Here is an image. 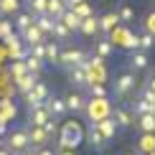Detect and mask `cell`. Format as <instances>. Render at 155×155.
Returning a JSON list of instances; mask_svg holds the SVG:
<instances>
[{"mask_svg": "<svg viewBox=\"0 0 155 155\" xmlns=\"http://www.w3.org/2000/svg\"><path fill=\"white\" fill-rule=\"evenodd\" d=\"M84 143V130L76 120H66L59 130V147L64 150H76Z\"/></svg>", "mask_w": 155, "mask_h": 155, "instance_id": "6da1fadb", "label": "cell"}, {"mask_svg": "<svg viewBox=\"0 0 155 155\" xmlns=\"http://www.w3.org/2000/svg\"><path fill=\"white\" fill-rule=\"evenodd\" d=\"M112 92H114V97H117L120 102L130 99V97L137 92V76H135L132 69H130V71H120L117 74V79H114V84H112Z\"/></svg>", "mask_w": 155, "mask_h": 155, "instance_id": "7a4b0ae2", "label": "cell"}, {"mask_svg": "<svg viewBox=\"0 0 155 155\" xmlns=\"http://www.w3.org/2000/svg\"><path fill=\"white\" fill-rule=\"evenodd\" d=\"M87 51L81 48H74V46H61V54H59V66L69 69V66H76V64H87Z\"/></svg>", "mask_w": 155, "mask_h": 155, "instance_id": "3957f363", "label": "cell"}, {"mask_svg": "<svg viewBox=\"0 0 155 155\" xmlns=\"http://www.w3.org/2000/svg\"><path fill=\"white\" fill-rule=\"evenodd\" d=\"M48 94H51V92H48V87H46V84H43L41 79H38V81L33 84V89L23 94V102H25V107L31 109V107H38V104H43Z\"/></svg>", "mask_w": 155, "mask_h": 155, "instance_id": "277c9868", "label": "cell"}, {"mask_svg": "<svg viewBox=\"0 0 155 155\" xmlns=\"http://www.w3.org/2000/svg\"><path fill=\"white\" fill-rule=\"evenodd\" d=\"M43 104H46L48 114H51L54 120H61V117H66V114H69V109H66V99H64L61 94H48Z\"/></svg>", "mask_w": 155, "mask_h": 155, "instance_id": "5b68a950", "label": "cell"}, {"mask_svg": "<svg viewBox=\"0 0 155 155\" xmlns=\"http://www.w3.org/2000/svg\"><path fill=\"white\" fill-rule=\"evenodd\" d=\"M25 132H28L31 147H36V150L51 143V137H48V132H46V127H43V125H28V127H25Z\"/></svg>", "mask_w": 155, "mask_h": 155, "instance_id": "8992f818", "label": "cell"}, {"mask_svg": "<svg viewBox=\"0 0 155 155\" xmlns=\"http://www.w3.org/2000/svg\"><path fill=\"white\" fill-rule=\"evenodd\" d=\"M69 81H71V87L76 89H84L89 84V71H87V64H76V66H69Z\"/></svg>", "mask_w": 155, "mask_h": 155, "instance_id": "52a82bcc", "label": "cell"}, {"mask_svg": "<svg viewBox=\"0 0 155 155\" xmlns=\"http://www.w3.org/2000/svg\"><path fill=\"white\" fill-rule=\"evenodd\" d=\"M5 147H8L10 153H21V150H25V147H31L25 127H23V130H15V132H10V137H8V143H5Z\"/></svg>", "mask_w": 155, "mask_h": 155, "instance_id": "ba28073f", "label": "cell"}, {"mask_svg": "<svg viewBox=\"0 0 155 155\" xmlns=\"http://www.w3.org/2000/svg\"><path fill=\"white\" fill-rule=\"evenodd\" d=\"M112 120L117 122V127H120V130H130V127L135 125L132 109H127V107H122V104H117V107L112 109Z\"/></svg>", "mask_w": 155, "mask_h": 155, "instance_id": "9c48e42d", "label": "cell"}, {"mask_svg": "<svg viewBox=\"0 0 155 155\" xmlns=\"http://www.w3.org/2000/svg\"><path fill=\"white\" fill-rule=\"evenodd\" d=\"M127 66L132 69V71H145L147 66H150V61H147V54L143 48H132L130 54H127Z\"/></svg>", "mask_w": 155, "mask_h": 155, "instance_id": "30bf717a", "label": "cell"}, {"mask_svg": "<svg viewBox=\"0 0 155 155\" xmlns=\"http://www.w3.org/2000/svg\"><path fill=\"white\" fill-rule=\"evenodd\" d=\"M66 109L71 114H81V112H87V97H84L81 92H69L66 97Z\"/></svg>", "mask_w": 155, "mask_h": 155, "instance_id": "8fae6325", "label": "cell"}, {"mask_svg": "<svg viewBox=\"0 0 155 155\" xmlns=\"http://www.w3.org/2000/svg\"><path fill=\"white\" fill-rule=\"evenodd\" d=\"M97 23H99V33L109 36V33L120 25V15H117V13H104L102 18H97Z\"/></svg>", "mask_w": 155, "mask_h": 155, "instance_id": "7c38bea8", "label": "cell"}, {"mask_svg": "<svg viewBox=\"0 0 155 155\" xmlns=\"http://www.w3.org/2000/svg\"><path fill=\"white\" fill-rule=\"evenodd\" d=\"M87 112H89V117L92 120H102V117H107V97H99V99H92V102H87Z\"/></svg>", "mask_w": 155, "mask_h": 155, "instance_id": "4fadbf2b", "label": "cell"}, {"mask_svg": "<svg viewBox=\"0 0 155 155\" xmlns=\"http://www.w3.org/2000/svg\"><path fill=\"white\" fill-rule=\"evenodd\" d=\"M48 120H51V114H48L46 104H38V107L28 109V125H46Z\"/></svg>", "mask_w": 155, "mask_h": 155, "instance_id": "5bb4252c", "label": "cell"}, {"mask_svg": "<svg viewBox=\"0 0 155 155\" xmlns=\"http://www.w3.org/2000/svg\"><path fill=\"white\" fill-rule=\"evenodd\" d=\"M94 122H97V127H99V132L104 135V140H112L114 135H117V130H120L117 122L112 120V114H109V117H102V120H94Z\"/></svg>", "mask_w": 155, "mask_h": 155, "instance_id": "9a60e30c", "label": "cell"}, {"mask_svg": "<svg viewBox=\"0 0 155 155\" xmlns=\"http://www.w3.org/2000/svg\"><path fill=\"white\" fill-rule=\"evenodd\" d=\"M21 38H23V43H28V46H31V43H43V41H46V33L33 23V25H28V28L21 33Z\"/></svg>", "mask_w": 155, "mask_h": 155, "instance_id": "2e32d148", "label": "cell"}, {"mask_svg": "<svg viewBox=\"0 0 155 155\" xmlns=\"http://www.w3.org/2000/svg\"><path fill=\"white\" fill-rule=\"evenodd\" d=\"M76 33H81V36H87V38H92L99 33V23H97V18L94 15H89V18H81V25H79V31Z\"/></svg>", "mask_w": 155, "mask_h": 155, "instance_id": "e0dca14e", "label": "cell"}, {"mask_svg": "<svg viewBox=\"0 0 155 155\" xmlns=\"http://www.w3.org/2000/svg\"><path fill=\"white\" fill-rule=\"evenodd\" d=\"M87 135H89V145H92L94 150H102V147H104V135L99 132V127H97V122H94V120H92V125H89Z\"/></svg>", "mask_w": 155, "mask_h": 155, "instance_id": "ac0fdd59", "label": "cell"}, {"mask_svg": "<svg viewBox=\"0 0 155 155\" xmlns=\"http://www.w3.org/2000/svg\"><path fill=\"white\" fill-rule=\"evenodd\" d=\"M137 150L147 155V153H155V132H143L137 140Z\"/></svg>", "mask_w": 155, "mask_h": 155, "instance_id": "d6986e66", "label": "cell"}, {"mask_svg": "<svg viewBox=\"0 0 155 155\" xmlns=\"http://www.w3.org/2000/svg\"><path fill=\"white\" fill-rule=\"evenodd\" d=\"M59 21H61L64 25H66V28L71 31V33H76V31H79V25H81V18L76 15L74 10H64V15L59 18Z\"/></svg>", "mask_w": 155, "mask_h": 155, "instance_id": "ffe728a7", "label": "cell"}, {"mask_svg": "<svg viewBox=\"0 0 155 155\" xmlns=\"http://www.w3.org/2000/svg\"><path fill=\"white\" fill-rule=\"evenodd\" d=\"M59 54H61V43L59 41H46V64L59 66Z\"/></svg>", "mask_w": 155, "mask_h": 155, "instance_id": "44dd1931", "label": "cell"}, {"mask_svg": "<svg viewBox=\"0 0 155 155\" xmlns=\"http://www.w3.org/2000/svg\"><path fill=\"white\" fill-rule=\"evenodd\" d=\"M38 81V74H25V76H21V79H15V89L21 94H25V92H31V89H33V84Z\"/></svg>", "mask_w": 155, "mask_h": 155, "instance_id": "7402d4cb", "label": "cell"}, {"mask_svg": "<svg viewBox=\"0 0 155 155\" xmlns=\"http://www.w3.org/2000/svg\"><path fill=\"white\" fill-rule=\"evenodd\" d=\"M51 36H54V41H59V43H64V41H69L71 38V31L66 28L61 21H54V28H51Z\"/></svg>", "mask_w": 155, "mask_h": 155, "instance_id": "603a6c76", "label": "cell"}, {"mask_svg": "<svg viewBox=\"0 0 155 155\" xmlns=\"http://www.w3.org/2000/svg\"><path fill=\"white\" fill-rule=\"evenodd\" d=\"M135 125H137L143 132H155V114H153V112L137 114V122H135Z\"/></svg>", "mask_w": 155, "mask_h": 155, "instance_id": "cb8c5ba5", "label": "cell"}, {"mask_svg": "<svg viewBox=\"0 0 155 155\" xmlns=\"http://www.w3.org/2000/svg\"><path fill=\"white\" fill-rule=\"evenodd\" d=\"M25 66H28V71L31 74H38V76H41V71H43V69H46V61H43V59H38V56H25Z\"/></svg>", "mask_w": 155, "mask_h": 155, "instance_id": "d4e9b609", "label": "cell"}, {"mask_svg": "<svg viewBox=\"0 0 155 155\" xmlns=\"http://www.w3.org/2000/svg\"><path fill=\"white\" fill-rule=\"evenodd\" d=\"M28 25H33V15H31L28 10H25V13L18 10V13H15V31H18V33H23Z\"/></svg>", "mask_w": 155, "mask_h": 155, "instance_id": "484cf974", "label": "cell"}, {"mask_svg": "<svg viewBox=\"0 0 155 155\" xmlns=\"http://www.w3.org/2000/svg\"><path fill=\"white\" fill-rule=\"evenodd\" d=\"M64 10H66V5H64V0H48V5H46V13L54 21H59V18L64 15Z\"/></svg>", "mask_w": 155, "mask_h": 155, "instance_id": "4316f807", "label": "cell"}, {"mask_svg": "<svg viewBox=\"0 0 155 155\" xmlns=\"http://www.w3.org/2000/svg\"><path fill=\"white\" fill-rule=\"evenodd\" d=\"M46 5H48V0H28L25 3V10L36 18V15H43L46 13Z\"/></svg>", "mask_w": 155, "mask_h": 155, "instance_id": "83f0119b", "label": "cell"}, {"mask_svg": "<svg viewBox=\"0 0 155 155\" xmlns=\"http://www.w3.org/2000/svg\"><path fill=\"white\" fill-rule=\"evenodd\" d=\"M145 112H153V102L147 97H140V99L132 102V114H145Z\"/></svg>", "mask_w": 155, "mask_h": 155, "instance_id": "f1b7e54d", "label": "cell"}, {"mask_svg": "<svg viewBox=\"0 0 155 155\" xmlns=\"http://www.w3.org/2000/svg\"><path fill=\"white\" fill-rule=\"evenodd\" d=\"M33 23H36L46 36H51V28H54V18H51L48 13H43V15H36V18H33Z\"/></svg>", "mask_w": 155, "mask_h": 155, "instance_id": "f546056e", "label": "cell"}, {"mask_svg": "<svg viewBox=\"0 0 155 155\" xmlns=\"http://www.w3.org/2000/svg\"><path fill=\"white\" fill-rule=\"evenodd\" d=\"M10 74H13V81L21 79V76H25V74H28L25 61H23V59H13V64H10Z\"/></svg>", "mask_w": 155, "mask_h": 155, "instance_id": "4dcf8cb0", "label": "cell"}, {"mask_svg": "<svg viewBox=\"0 0 155 155\" xmlns=\"http://www.w3.org/2000/svg\"><path fill=\"white\" fill-rule=\"evenodd\" d=\"M21 10V0H0V13L3 15H15Z\"/></svg>", "mask_w": 155, "mask_h": 155, "instance_id": "1f68e13d", "label": "cell"}, {"mask_svg": "<svg viewBox=\"0 0 155 155\" xmlns=\"http://www.w3.org/2000/svg\"><path fill=\"white\" fill-rule=\"evenodd\" d=\"M112 48H114V43L109 41V38H99V41H97V56H99V59H107V56L112 54Z\"/></svg>", "mask_w": 155, "mask_h": 155, "instance_id": "d6a6232c", "label": "cell"}, {"mask_svg": "<svg viewBox=\"0 0 155 155\" xmlns=\"http://www.w3.org/2000/svg\"><path fill=\"white\" fill-rule=\"evenodd\" d=\"M87 92H89V97H94V99L107 97V89H104V84H102V81H89L87 84Z\"/></svg>", "mask_w": 155, "mask_h": 155, "instance_id": "836d02e7", "label": "cell"}, {"mask_svg": "<svg viewBox=\"0 0 155 155\" xmlns=\"http://www.w3.org/2000/svg\"><path fill=\"white\" fill-rule=\"evenodd\" d=\"M155 46V33H143V36H137V48H143V51H150Z\"/></svg>", "mask_w": 155, "mask_h": 155, "instance_id": "e575fe53", "label": "cell"}, {"mask_svg": "<svg viewBox=\"0 0 155 155\" xmlns=\"http://www.w3.org/2000/svg\"><path fill=\"white\" fill-rule=\"evenodd\" d=\"M117 15H120V23H130V21H135V8L132 5H122L117 10Z\"/></svg>", "mask_w": 155, "mask_h": 155, "instance_id": "d590c367", "label": "cell"}, {"mask_svg": "<svg viewBox=\"0 0 155 155\" xmlns=\"http://www.w3.org/2000/svg\"><path fill=\"white\" fill-rule=\"evenodd\" d=\"M71 10H74L79 18H89V15H94V8L87 3V0H84V3H79V5H76V8H71Z\"/></svg>", "mask_w": 155, "mask_h": 155, "instance_id": "8d00e7d4", "label": "cell"}, {"mask_svg": "<svg viewBox=\"0 0 155 155\" xmlns=\"http://www.w3.org/2000/svg\"><path fill=\"white\" fill-rule=\"evenodd\" d=\"M43 127H46V132H48V137H51V140H54L56 135H59V125H56V120H54V117H51Z\"/></svg>", "mask_w": 155, "mask_h": 155, "instance_id": "74e56055", "label": "cell"}, {"mask_svg": "<svg viewBox=\"0 0 155 155\" xmlns=\"http://www.w3.org/2000/svg\"><path fill=\"white\" fill-rule=\"evenodd\" d=\"M8 33H13V25H10L8 21H5V18H3V21H0V38H5Z\"/></svg>", "mask_w": 155, "mask_h": 155, "instance_id": "f35d334b", "label": "cell"}, {"mask_svg": "<svg viewBox=\"0 0 155 155\" xmlns=\"http://www.w3.org/2000/svg\"><path fill=\"white\" fill-rule=\"evenodd\" d=\"M145 21H147V23H145V25H147V31H150V33H155V13H150Z\"/></svg>", "mask_w": 155, "mask_h": 155, "instance_id": "ab89813d", "label": "cell"}, {"mask_svg": "<svg viewBox=\"0 0 155 155\" xmlns=\"http://www.w3.org/2000/svg\"><path fill=\"white\" fill-rule=\"evenodd\" d=\"M33 155H56V150H51V147H46V145H43V147H38Z\"/></svg>", "mask_w": 155, "mask_h": 155, "instance_id": "60d3db41", "label": "cell"}, {"mask_svg": "<svg viewBox=\"0 0 155 155\" xmlns=\"http://www.w3.org/2000/svg\"><path fill=\"white\" fill-rule=\"evenodd\" d=\"M79 3H84V0H64V5H66V10H71V8H76Z\"/></svg>", "mask_w": 155, "mask_h": 155, "instance_id": "b9f144b4", "label": "cell"}, {"mask_svg": "<svg viewBox=\"0 0 155 155\" xmlns=\"http://www.w3.org/2000/svg\"><path fill=\"white\" fill-rule=\"evenodd\" d=\"M56 155H76V153H74V150H64V147H61V150L56 153Z\"/></svg>", "mask_w": 155, "mask_h": 155, "instance_id": "7bdbcfd3", "label": "cell"}, {"mask_svg": "<svg viewBox=\"0 0 155 155\" xmlns=\"http://www.w3.org/2000/svg\"><path fill=\"white\" fill-rule=\"evenodd\" d=\"M0 155H13V153L8 150V147H0Z\"/></svg>", "mask_w": 155, "mask_h": 155, "instance_id": "ee69618b", "label": "cell"}, {"mask_svg": "<svg viewBox=\"0 0 155 155\" xmlns=\"http://www.w3.org/2000/svg\"><path fill=\"white\" fill-rule=\"evenodd\" d=\"M15 155H33V153H31L28 147H25V150H21V153H15Z\"/></svg>", "mask_w": 155, "mask_h": 155, "instance_id": "f6af8a7d", "label": "cell"}, {"mask_svg": "<svg viewBox=\"0 0 155 155\" xmlns=\"http://www.w3.org/2000/svg\"><path fill=\"white\" fill-rule=\"evenodd\" d=\"M153 114H155V102H153Z\"/></svg>", "mask_w": 155, "mask_h": 155, "instance_id": "bcb514c9", "label": "cell"}, {"mask_svg": "<svg viewBox=\"0 0 155 155\" xmlns=\"http://www.w3.org/2000/svg\"><path fill=\"white\" fill-rule=\"evenodd\" d=\"M147 155H155V153H147Z\"/></svg>", "mask_w": 155, "mask_h": 155, "instance_id": "7dc6e473", "label": "cell"}, {"mask_svg": "<svg viewBox=\"0 0 155 155\" xmlns=\"http://www.w3.org/2000/svg\"><path fill=\"white\" fill-rule=\"evenodd\" d=\"M23 3H28V0H23Z\"/></svg>", "mask_w": 155, "mask_h": 155, "instance_id": "c3c4849f", "label": "cell"}, {"mask_svg": "<svg viewBox=\"0 0 155 155\" xmlns=\"http://www.w3.org/2000/svg\"><path fill=\"white\" fill-rule=\"evenodd\" d=\"M130 155H132V153H130Z\"/></svg>", "mask_w": 155, "mask_h": 155, "instance_id": "681fc988", "label": "cell"}]
</instances>
